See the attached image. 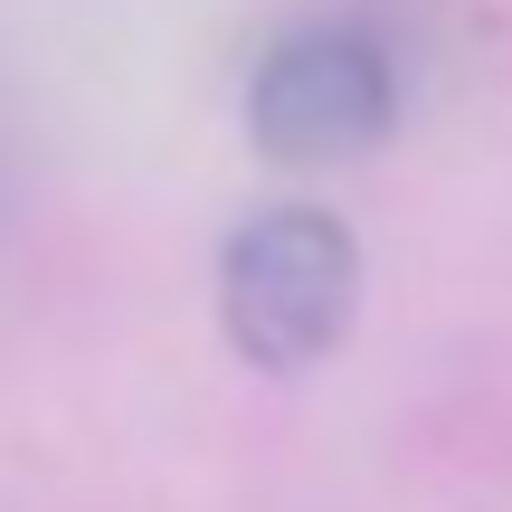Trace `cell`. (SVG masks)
<instances>
[{
  "mask_svg": "<svg viewBox=\"0 0 512 512\" xmlns=\"http://www.w3.org/2000/svg\"><path fill=\"white\" fill-rule=\"evenodd\" d=\"M351 294H361V247L323 209H266L228 238L219 313L238 351L266 370H304L313 351H332V332L351 323Z\"/></svg>",
  "mask_w": 512,
  "mask_h": 512,
  "instance_id": "6da1fadb",
  "label": "cell"
},
{
  "mask_svg": "<svg viewBox=\"0 0 512 512\" xmlns=\"http://www.w3.org/2000/svg\"><path fill=\"white\" fill-rule=\"evenodd\" d=\"M247 124H256V143L285 152V162H332V152L380 143V124H389V57H380V38L351 29V19L294 29L285 48L256 67Z\"/></svg>",
  "mask_w": 512,
  "mask_h": 512,
  "instance_id": "7a4b0ae2",
  "label": "cell"
}]
</instances>
